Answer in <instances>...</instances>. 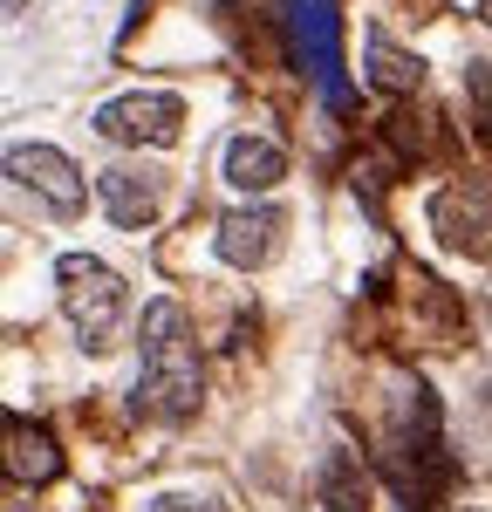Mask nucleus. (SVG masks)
I'll use <instances>...</instances> for the list:
<instances>
[{"mask_svg": "<svg viewBox=\"0 0 492 512\" xmlns=\"http://www.w3.org/2000/svg\"><path fill=\"white\" fill-rule=\"evenodd\" d=\"M137 410L158 424H185L199 410V335L178 301H144L137 321Z\"/></svg>", "mask_w": 492, "mask_h": 512, "instance_id": "nucleus-1", "label": "nucleus"}, {"mask_svg": "<svg viewBox=\"0 0 492 512\" xmlns=\"http://www.w3.org/2000/svg\"><path fill=\"white\" fill-rule=\"evenodd\" d=\"M383 444H390L383 451V472L397 485L404 512H438V492L458 478V465H451L445 431H438V396L424 390V383L404 390V410H397V424H390Z\"/></svg>", "mask_w": 492, "mask_h": 512, "instance_id": "nucleus-2", "label": "nucleus"}, {"mask_svg": "<svg viewBox=\"0 0 492 512\" xmlns=\"http://www.w3.org/2000/svg\"><path fill=\"white\" fill-rule=\"evenodd\" d=\"M55 287H62V315L76 328V342L89 355L117 349V328L130 315V294H123V280L96 260V253H62L55 260Z\"/></svg>", "mask_w": 492, "mask_h": 512, "instance_id": "nucleus-3", "label": "nucleus"}, {"mask_svg": "<svg viewBox=\"0 0 492 512\" xmlns=\"http://www.w3.org/2000/svg\"><path fill=\"white\" fill-rule=\"evenodd\" d=\"M89 130L96 137H110V144H151V151H164V144H178V130H185V96H171V89H130V96H117V103H103L96 117H89Z\"/></svg>", "mask_w": 492, "mask_h": 512, "instance_id": "nucleus-4", "label": "nucleus"}, {"mask_svg": "<svg viewBox=\"0 0 492 512\" xmlns=\"http://www.w3.org/2000/svg\"><path fill=\"white\" fill-rule=\"evenodd\" d=\"M431 233L458 260H492V178H458L431 198Z\"/></svg>", "mask_w": 492, "mask_h": 512, "instance_id": "nucleus-5", "label": "nucleus"}, {"mask_svg": "<svg viewBox=\"0 0 492 512\" xmlns=\"http://www.w3.org/2000/svg\"><path fill=\"white\" fill-rule=\"evenodd\" d=\"M7 171H14V185L35 192L55 219H76L82 205H89V178H82L76 158H62L55 144H14V151H7Z\"/></svg>", "mask_w": 492, "mask_h": 512, "instance_id": "nucleus-6", "label": "nucleus"}, {"mask_svg": "<svg viewBox=\"0 0 492 512\" xmlns=\"http://www.w3.org/2000/svg\"><path fill=\"white\" fill-rule=\"evenodd\" d=\"M287 21H294V41L315 69V89H322L328 110L349 103V82H342V48H335V0H287Z\"/></svg>", "mask_w": 492, "mask_h": 512, "instance_id": "nucleus-7", "label": "nucleus"}, {"mask_svg": "<svg viewBox=\"0 0 492 512\" xmlns=\"http://www.w3.org/2000/svg\"><path fill=\"white\" fill-rule=\"evenodd\" d=\"M96 198H103V212L117 219L123 233H137V226H151L164 212V171L144 158L110 164V171H96Z\"/></svg>", "mask_w": 492, "mask_h": 512, "instance_id": "nucleus-8", "label": "nucleus"}, {"mask_svg": "<svg viewBox=\"0 0 492 512\" xmlns=\"http://www.w3.org/2000/svg\"><path fill=\"white\" fill-rule=\"evenodd\" d=\"M281 205H233L226 219H219V260L226 267H240V274H253V267H267L274 253H281Z\"/></svg>", "mask_w": 492, "mask_h": 512, "instance_id": "nucleus-9", "label": "nucleus"}, {"mask_svg": "<svg viewBox=\"0 0 492 512\" xmlns=\"http://www.w3.org/2000/svg\"><path fill=\"white\" fill-rule=\"evenodd\" d=\"M281 178H287V151L274 137H233V144H226V185H233V192H246V198L274 192Z\"/></svg>", "mask_w": 492, "mask_h": 512, "instance_id": "nucleus-10", "label": "nucleus"}, {"mask_svg": "<svg viewBox=\"0 0 492 512\" xmlns=\"http://www.w3.org/2000/svg\"><path fill=\"white\" fill-rule=\"evenodd\" d=\"M55 472H62L55 437L28 431V417H14V410H7V485H48Z\"/></svg>", "mask_w": 492, "mask_h": 512, "instance_id": "nucleus-11", "label": "nucleus"}, {"mask_svg": "<svg viewBox=\"0 0 492 512\" xmlns=\"http://www.w3.org/2000/svg\"><path fill=\"white\" fill-rule=\"evenodd\" d=\"M315 512H369V485H363V465L356 451H328L322 472H315Z\"/></svg>", "mask_w": 492, "mask_h": 512, "instance_id": "nucleus-12", "label": "nucleus"}, {"mask_svg": "<svg viewBox=\"0 0 492 512\" xmlns=\"http://www.w3.org/2000/svg\"><path fill=\"white\" fill-rule=\"evenodd\" d=\"M363 62H369V89H390V96L424 89V62H417L410 48H397L383 28H369V35H363Z\"/></svg>", "mask_w": 492, "mask_h": 512, "instance_id": "nucleus-13", "label": "nucleus"}, {"mask_svg": "<svg viewBox=\"0 0 492 512\" xmlns=\"http://www.w3.org/2000/svg\"><path fill=\"white\" fill-rule=\"evenodd\" d=\"M465 110H472V130L492 151V62H465Z\"/></svg>", "mask_w": 492, "mask_h": 512, "instance_id": "nucleus-14", "label": "nucleus"}, {"mask_svg": "<svg viewBox=\"0 0 492 512\" xmlns=\"http://www.w3.org/2000/svg\"><path fill=\"white\" fill-rule=\"evenodd\" d=\"M158 512H226L219 499H192V492H164V499H151Z\"/></svg>", "mask_w": 492, "mask_h": 512, "instance_id": "nucleus-15", "label": "nucleus"}, {"mask_svg": "<svg viewBox=\"0 0 492 512\" xmlns=\"http://www.w3.org/2000/svg\"><path fill=\"white\" fill-rule=\"evenodd\" d=\"M479 14H486V28H492V0H479Z\"/></svg>", "mask_w": 492, "mask_h": 512, "instance_id": "nucleus-16", "label": "nucleus"}, {"mask_svg": "<svg viewBox=\"0 0 492 512\" xmlns=\"http://www.w3.org/2000/svg\"><path fill=\"white\" fill-rule=\"evenodd\" d=\"M486 417H492V383H486Z\"/></svg>", "mask_w": 492, "mask_h": 512, "instance_id": "nucleus-17", "label": "nucleus"}, {"mask_svg": "<svg viewBox=\"0 0 492 512\" xmlns=\"http://www.w3.org/2000/svg\"><path fill=\"white\" fill-rule=\"evenodd\" d=\"M7 512H28V506H7Z\"/></svg>", "mask_w": 492, "mask_h": 512, "instance_id": "nucleus-18", "label": "nucleus"}]
</instances>
